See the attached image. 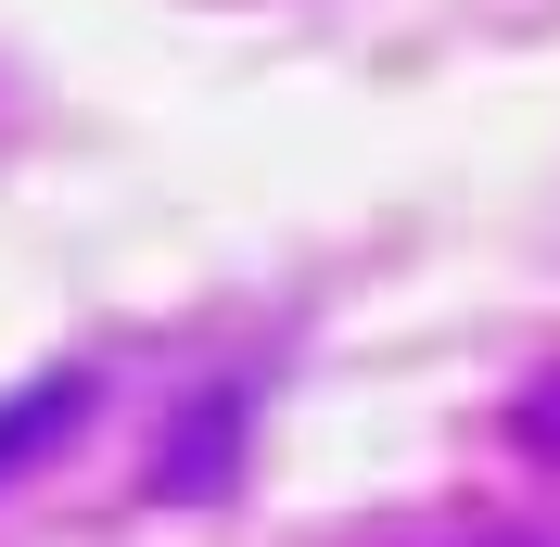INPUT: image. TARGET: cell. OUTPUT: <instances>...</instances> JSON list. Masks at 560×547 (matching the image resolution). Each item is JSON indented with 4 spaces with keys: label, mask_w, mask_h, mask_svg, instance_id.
I'll list each match as a JSON object with an SVG mask.
<instances>
[{
    "label": "cell",
    "mask_w": 560,
    "mask_h": 547,
    "mask_svg": "<svg viewBox=\"0 0 560 547\" xmlns=\"http://www.w3.org/2000/svg\"><path fill=\"white\" fill-rule=\"evenodd\" d=\"M90 395H103L90 370H38L26 395H0V484H13V472H38V458H51L77 420H90Z\"/></svg>",
    "instance_id": "obj_1"
}]
</instances>
